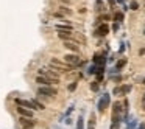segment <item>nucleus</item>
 Instances as JSON below:
<instances>
[{"mask_svg": "<svg viewBox=\"0 0 145 129\" xmlns=\"http://www.w3.org/2000/svg\"><path fill=\"white\" fill-rule=\"evenodd\" d=\"M58 93L56 89L52 86H41L37 89V95H44V97H55Z\"/></svg>", "mask_w": 145, "mask_h": 129, "instance_id": "obj_1", "label": "nucleus"}, {"mask_svg": "<svg viewBox=\"0 0 145 129\" xmlns=\"http://www.w3.org/2000/svg\"><path fill=\"white\" fill-rule=\"evenodd\" d=\"M109 106V93H105L98 101V112H105V109Z\"/></svg>", "mask_w": 145, "mask_h": 129, "instance_id": "obj_2", "label": "nucleus"}, {"mask_svg": "<svg viewBox=\"0 0 145 129\" xmlns=\"http://www.w3.org/2000/svg\"><path fill=\"white\" fill-rule=\"evenodd\" d=\"M16 103H17V106L19 107H27V109H30V110H34L36 109V106H34V103L30 100H22V98H17L16 100Z\"/></svg>", "mask_w": 145, "mask_h": 129, "instance_id": "obj_3", "label": "nucleus"}, {"mask_svg": "<svg viewBox=\"0 0 145 129\" xmlns=\"http://www.w3.org/2000/svg\"><path fill=\"white\" fill-rule=\"evenodd\" d=\"M19 121H20V126H22L24 129H33V127H34V121H33V118L20 117V118H19Z\"/></svg>", "mask_w": 145, "mask_h": 129, "instance_id": "obj_4", "label": "nucleus"}, {"mask_svg": "<svg viewBox=\"0 0 145 129\" xmlns=\"http://www.w3.org/2000/svg\"><path fill=\"white\" fill-rule=\"evenodd\" d=\"M66 62H69L70 65H81V61H80V58H78V54H75V53H72V54H67L66 56Z\"/></svg>", "mask_w": 145, "mask_h": 129, "instance_id": "obj_5", "label": "nucleus"}, {"mask_svg": "<svg viewBox=\"0 0 145 129\" xmlns=\"http://www.w3.org/2000/svg\"><path fill=\"white\" fill-rule=\"evenodd\" d=\"M36 83H37V84H42V86H52V84H56L58 81L50 79V78H47V76H37V78H36Z\"/></svg>", "mask_w": 145, "mask_h": 129, "instance_id": "obj_6", "label": "nucleus"}, {"mask_svg": "<svg viewBox=\"0 0 145 129\" xmlns=\"http://www.w3.org/2000/svg\"><path fill=\"white\" fill-rule=\"evenodd\" d=\"M17 112L20 114V117L33 118V110H30V109H27V107H17Z\"/></svg>", "mask_w": 145, "mask_h": 129, "instance_id": "obj_7", "label": "nucleus"}, {"mask_svg": "<svg viewBox=\"0 0 145 129\" xmlns=\"http://www.w3.org/2000/svg\"><path fill=\"white\" fill-rule=\"evenodd\" d=\"M120 112H122V103L115 101L112 106V115H120Z\"/></svg>", "mask_w": 145, "mask_h": 129, "instance_id": "obj_8", "label": "nucleus"}, {"mask_svg": "<svg viewBox=\"0 0 145 129\" xmlns=\"http://www.w3.org/2000/svg\"><path fill=\"white\" fill-rule=\"evenodd\" d=\"M108 31H109V27L103 24V25H100V27H98L97 34H100V36H106V34H108Z\"/></svg>", "mask_w": 145, "mask_h": 129, "instance_id": "obj_9", "label": "nucleus"}, {"mask_svg": "<svg viewBox=\"0 0 145 129\" xmlns=\"http://www.w3.org/2000/svg\"><path fill=\"white\" fill-rule=\"evenodd\" d=\"M55 28H56V31H69V33L72 31V27L70 25H63V24H58Z\"/></svg>", "mask_w": 145, "mask_h": 129, "instance_id": "obj_10", "label": "nucleus"}, {"mask_svg": "<svg viewBox=\"0 0 145 129\" xmlns=\"http://www.w3.org/2000/svg\"><path fill=\"white\" fill-rule=\"evenodd\" d=\"M130 90H131V86H130V84H125V86L119 87V92H120V95H127V93H130Z\"/></svg>", "mask_w": 145, "mask_h": 129, "instance_id": "obj_11", "label": "nucleus"}, {"mask_svg": "<svg viewBox=\"0 0 145 129\" xmlns=\"http://www.w3.org/2000/svg\"><path fill=\"white\" fill-rule=\"evenodd\" d=\"M64 45H66V47H67L69 50H72V51H73L75 54L78 53V45H76V44H73V42H70V41H67V42H66Z\"/></svg>", "mask_w": 145, "mask_h": 129, "instance_id": "obj_12", "label": "nucleus"}, {"mask_svg": "<svg viewBox=\"0 0 145 129\" xmlns=\"http://www.w3.org/2000/svg\"><path fill=\"white\" fill-rule=\"evenodd\" d=\"M58 36H59L61 39H64L66 42L70 41V33H69V31H58Z\"/></svg>", "mask_w": 145, "mask_h": 129, "instance_id": "obj_13", "label": "nucleus"}, {"mask_svg": "<svg viewBox=\"0 0 145 129\" xmlns=\"http://www.w3.org/2000/svg\"><path fill=\"white\" fill-rule=\"evenodd\" d=\"M88 129H95V114H91V118H89Z\"/></svg>", "mask_w": 145, "mask_h": 129, "instance_id": "obj_14", "label": "nucleus"}, {"mask_svg": "<svg viewBox=\"0 0 145 129\" xmlns=\"http://www.w3.org/2000/svg\"><path fill=\"white\" fill-rule=\"evenodd\" d=\"M127 65V59L125 58H123V59H120L119 62H117V65H115V72H119L120 68H123V67H125Z\"/></svg>", "mask_w": 145, "mask_h": 129, "instance_id": "obj_15", "label": "nucleus"}, {"mask_svg": "<svg viewBox=\"0 0 145 129\" xmlns=\"http://www.w3.org/2000/svg\"><path fill=\"white\" fill-rule=\"evenodd\" d=\"M33 103H34V106H36V109H39V110H44L45 109V106H44V103H41V101H37V100H31Z\"/></svg>", "mask_w": 145, "mask_h": 129, "instance_id": "obj_16", "label": "nucleus"}, {"mask_svg": "<svg viewBox=\"0 0 145 129\" xmlns=\"http://www.w3.org/2000/svg\"><path fill=\"white\" fill-rule=\"evenodd\" d=\"M76 129H84V118L80 117L78 121H76Z\"/></svg>", "mask_w": 145, "mask_h": 129, "instance_id": "obj_17", "label": "nucleus"}, {"mask_svg": "<svg viewBox=\"0 0 145 129\" xmlns=\"http://www.w3.org/2000/svg\"><path fill=\"white\" fill-rule=\"evenodd\" d=\"M114 19H115L117 22H122V20H123V14H122V13H115V14H114Z\"/></svg>", "mask_w": 145, "mask_h": 129, "instance_id": "obj_18", "label": "nucleus"}, {"mask_svg": "<svg viewBox=\"0 0 145 129\" xmlns=\"http://www.w3.org/2000/svg\"><path fill=\"white\" fill-rule=\"evenodd\" d=\"M91 90H92V92H97V90H98V81H95V83L91 84Z\"/></svg>", "mask_w": 145, "mask_h": 129, "instance_id": "obj_19", "label": "nucleus"}, {"mask_svg": "<svg viewBox=\"0 0 145 129\" xmlns=\"http://www.w3.org/2000/svg\"><path fill=\"white\" fill-rule=\"evenodd\" d=\"M75 89H76V83H72V84L69 86V92H73Z\"/></svg>", "mask_w": 145, "mask_h": 129, "instance_id": "obj_20", "label": "nucleus"}, {"mask_svg": "<svg viewBox=\"0 0 145 129\" xmlns=\"http://www.w3.org/2000/svg\"><path fill=\"white\" fill-rule=\"evenodd\" d=\"M137 8H139L137 2H133V3H131V9H137Z\"/></svg>", "mask_w": 145, "mask_h": 129, "instance_id": "obj_21", "label": "nucleus"}, {"mask_svg": "<svg viewBox=\"0 0 145 129\" xmlns=\"http://www.w3.org/2000/svg\"><path fill=\"white\" fill-rule=\"evenodd\" d=\"M61 11H63L64 14H70V11H69V9H66L64 6H61Z\"/></svg>", "mask_w": 145, "mask_h": 129, "instance_id": "obj_22", "label": "nucleus"}, {"mask_svg": "<svg viewBox=\"0 0 145 129\" xmlns=\"http://www.w3.org/2000/svg\"><path fill=\"white\" fill-rule=\"evenodd\" d=\"M111 129H119V123H112L111 124Z\"/></svg>", "mask_w": 145, "mask_h": 129, "instance_id": "obj_23", "label": "nucleus"}, {"mask_svg": "<svg viewBox=\"0 0 145 129\" xmlns=\"http://www.w3.org/2000/svg\"><path fill=\"white\" fill-rule=\"evenodd\" d=\"M142 100H143V104H145V93H143V98H142Z\"/></svg>", "mask_w": 145, "mask_h": 129, "instance_id": "obj_24", "label": "nucleus"}, {"mask_svg": "<svg viewBox=\"0 0 145 129\" xmlns=\"http://www.w3.org/2000/svg\"><path fill=\"white\" fill-rule=\"evenodd\" d=\"M142 84H145V78H143V79H142Z\"/></svg>", "mask_w": 145, "mask_h": 129, "instance_id": "obj_25", "label": "nucleus"}]
</instances>
